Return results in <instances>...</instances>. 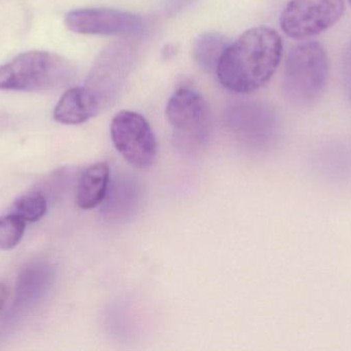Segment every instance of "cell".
I'll return each instance as SVG.
<instances>
[{
  "instance_id": "1",
  "label": "cell",
  "mask_w": 351,
  "mask_h": 351,
  "mask_svg": "<svg viewBox=\"0 0 351 351\" xmlns=\"http://www.w3.org/2000/svg\"><path fill=\"white\" fill-rule=\"evenodd\" d=\"M282 55L280 34L270 27H255L230 43L221 58L217 76L227 90L247 94L269 82Z\"/></svg>"
},
{
  "instance_id": "2",
  "label": "cell",
  "mask_w": 351,
  "mask_h": 351,
  "mask_svg": "<svg viewBox=\"0 0 351 351\" xmlns=\"http://www.w3.org/2000/svg\"><path fill=\"white\" fill-rule=\"evenodd\" d=\"M76 74L75 65L63 56L53 52H26L0 65V90H60L70 86Z\"/></svg>"
},
{
  "instance_id": "3",
  "label": "cell",
  "mask_w": 351,
  "mask_h": 351,
  "mask_svg": "<svg viewBox=\"0 0 351 351\" xmlns=\"http://www.w3.org/2000/svg\"><path fill=\"white\" fill-rule=\"evenodd\" d=\"M327 53L317 41L300 43L291 49L286 61L284 91L291 102L300 106L317 101L327 84Z\"/></svg>"
},
{
  "instance_id": "4",
  "label": "cell",
  "mask_w": 351,
  "mask_h": 351,
  "mask_svg": "<svg viewBox=\"0 0 351 351\" xmlns=\"http://www.w3.org/2000/svg\"><path fill=\"white\" fill-rule=\"evenodd\" d=\"M167 119L173 129V139L179 150H202L210 134V115L204 97L189 88L178 89L167 104Z\"/></svg>"
},
{
  "instance_id": "5",
  "label": "cell",
  "mask_w": 351,
  "mask_h": 351,
  "mask_svg": "<svg viewBox=\"0 0 351 351\" xmlns=\"http://www.w3.org/2000/svg\"><path fill=\"white\" fill-rule=\"evenodd\" d=\"M110 133L113 146L130 165L141 170L154 166L158 158V140L143 115L119 111L111 122Z\"/></svg>"
},
{
  "instance_id": "6",
  "label": "cell",
  "mask_w": 351,
  "mask_h": 351,
  "mask_svg": "<svg viewBox=\"0 0 351 351\" xmlns=\"http://www.w3.org/2000/svg\"><path fill=\"white\" fill-rule=\"evenodd\" d=\"M344 6V0H290L280 14V27L292 38H308L336 24Z\"/></svg>"
},
{
  "instance_id": "7",
  "label": "cell",
  "mask_w": 351,
  "mask_h": 351,
  "mask_svg": "<svg viewBox=\"0 0 351 351\" xmlns=\"http://www.w3.org/2000/svg\"><path fill=\"white\" fill-rule=\"evenodd\" d=\"M65 24L72 32L86 35L134 36L143 31L141 16L113 8H80L65 16Z\"/></svg>"
},
{
  "instance_id": "8",
  "label": "cell",
  "mask_w": 351,
  "mask_h": 351,
  "mask_svg": "<svg viewBox=\"0 0 351 351\" xmlns=\"http://www.w3.org/2000/svg\"><path fill=\"white\" fill-rule=\"evenodd\" d=\"M129 49L125 45H112L98 58L86 86L92 90L106 106L114 98L129 70Z\"/></svg>"
},
{
  "instance_id": "9",
  "label": "cell",
  "mask_w": 351,
  "mask_h": 351,
  "mask_svg": "<svg viewBox=\"0 0 351 351\" xmlns=\"http://www.w3.org/2000/svg\"><path fill=\"white\" fill-rule=\"evenodd\" d=\"M103 107L88 87H74L62 95L53 109V119L64 125H80L96 117Z\"/></svg>"
},
{
  "instance_id": "10",
  "label": "cell",
  "mask_w": 351,
  "mask_h": 351,
  "mask_svg": "<svg viewBox=\"0 0 351 351\" xmlns=\"http://www.w3.org/2000/svg\"><path fill=\"white\" fill-rule=\"evenodd\" d=\"M55 280V271L49 263L35 261L25 266L16 280L14 302L18 307H29L49 292Z\"/></svg>"
},
{
  "instance_id": "11",
  "label": "cell",
  "mask_w": 351,
  "mask_h": 351,
  "mask_svg": "<svg viewBox=\"0 0 351 351\" xmlns=\"http://www.w3.org/2000/svg\"><path fill=\"white\" fill-rule=\"evenodd\" d=\"M110 169L105 162L90 165L82 172L76 191V203L82 210H94L107 196Z\"/></svg>"
},
{
  "instance_id": "12",
  "label": "cell",
  "mask_w": 351,
  "mask_h": 351,
  "mask_svg": "<svg viewBox=\"0 0 351 351\" xmlns=\"http://www.w3.org/2000/svg\"><path fill=\"white\" fill-rule=\"evenodd\" d=\"M231 41L220 33H204L199 35L193 45V57L196 63L206 72H216L223 54Z\"/></svg>"
},
{
  "instance_id": "13",
  "label": "cell",
  "mask_w": 351,
  "mask_h": 351,
  "mask_svg": "<svg viewBox=\"0 0 351 351\" xmlns=\"http://www.w3.org/2000/svg\"><path fill=\"white\" fill-rule=\"evenodd\" d=\"M47 210V201L41 192L32 191L14 200L10 214H16L25 222L34 223L40 220Z\"/></svg>"
},
{
  "instance_id": "14",
  "label": "cell",
  "mask_w": 351,
  "mask_h": 351,
  "mask_svg": "<svg viewBox=\"0 0 351 351\" xmlns=\"http://www.w3.org/2000/svg\"><path fill=\"white\" fill-rule=\"evenodd\" d=\"M26 222L16 214L0 216V249L10 251L22 240Z\"/></svg>"
},
{
  "instance_id": "15",
  "label": "cell",
  "mask_w": 351,
  "mask_h": 351,
  "mask_svg": "<svg viewBox=\"0 0 351 351\" xmlns=\"http://www.w3.org/2000/svg\"><path fill=\"white\" fill-rule=\"evenodd\" d=\"M343 80L346 94L351 102V41L346 47L343 58Z\"/></svg>"
},
{
  "instance_id": "16",
  "label": "cell",
  "mask_w": 351,
  "mask_h": 351,
  "mask_svg": "<svg viewBox=\"0 0 351 351\" xmlns=\"http://www.w3.org/2000/svg\"><path fill=\"white\" fill-rule=\"evenodd\" d=\"M6 298H8V290H6L5 284L0 282V311L5 304Z\"/></svg>"
},
{
  "instance_id": "17",
  "label": "cell",
  "mask_w": 351,
  "mask_h": 351,
  "mask_svg": "<svg viewBox=\"0 0 351 351\" xmlns=\"http://www.w3.org/2000/svg\"><path fill=\"white\" fill-rule=\"evenodd\" d=\"M348 1H350V3L351 4V0H348Z\"/></svg>"
}]
</instances>
